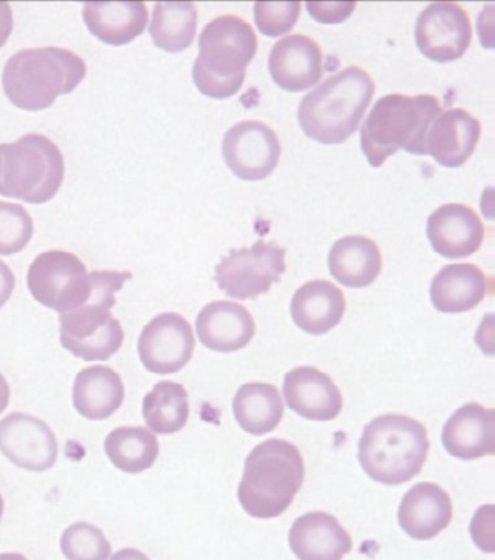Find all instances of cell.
I'll use <instances>...</instances> for the list:
<instances>
[{"mask_svg": "<svg viewBox=\"0 0 495 560\" xmlns=\"http://www.w3.org/2000/svg\"><path fill=\"white\" fill-rule=\"evenodd\" d=\"M487 291V277L479 266L448 265L431 280L430 300L439 313L461 314L479 306Z\"/></svg>", "mask_w": 495, "mask_h": 560, "instance_id": "d4e9b609", "label": "cell"}, {"mask_svg": "<svg viewBox=\"0 0 495 560\" xmlns=\"http://www.w3.org/2000/svg\"><path fill=\"white\" fill-rule=\"evenodd\" d=\"M87 71L83 59L66 48H26L4 66V95L16 108L33 113L47 109L57 97L73 92Z\"/></svg>", "mask_w": 495, "mask_h": 560, "instance_id": "5b68a950", "label": "cell"}, {"mask_svg": "<svg viewBox=\"0 0 495 560\" xmlns=\"http://www.w3.org/2000/svg\"><path fill=\"white\" fill-rule=\"evenodd\" d=\"M34 221L20 203L0 202V255H16L28 246Z\"/></svg>", "mask_w": 495, "mask_h": 560, "instance_id": "d6a6232c", "label": "cell"}, {"mask_svg": "<svg viewBox=\"0 0 495 560\" xmlns=\"http://www.w3.org/2000/svg\"><path fill=\"white\" fill-rule=\"evenodd\" d=\"M355 9L356 2H307V11L312 20L327 25L341 24L349 20Z\"/></svg>", "mask_w": 495, "mask_h": 560, "instance_id": "e575fe53", "label": "cell"}, {"mask_svg": "<svg viewBox=\"0 0 495 560\" xmlns=\"http://www.w3.org/2000/svg\"><path fill=\"white\" fill-rule=\"evenodd\" d=\"M26 282L39 304L57 313H69L91 300L95 273L73 253L44 252L31 264Z\"/></svg>", "mask_w": 495, "mask_h": 560, "instance_id": "9c48e42d", "label": "cell"}, {"mask_svg": "<svg viewBox=\"0 0 495 560\" xmlns=\"http://www.w3.org/2000/svg\"><path fill=\"white\" fill-rule=\"evenodd\" d=\"M481 137V124L465 109L441 110L426 135V155L440 166L461 167L474 154Z\"/></svg>", "mask_w": 495, "mask_h": 560, "instance_id": "ac0fdd59", "label": "cell"}, {"mask_svg": "<svg viewBox=\"0 0 495 560\" xmlns=\"http://www.w3.org/2000/svg\"><path fill=\"white\" fill-rule=\"evenodd\" d=\"M450 456L474 460L495 455V411L471 402L454 411L441 431Z\"/></svg>", "mask_w": 495, "mask_h": 560, "instance_id": "d6986e66", "label": "cell"}, {"mask_svg": "<svg viewBox=\"0 0 495 560\" xmlns=\"http://www.w3.org/2000/svg\"><path fill=\"white\" fill-rule=\"evenodd\" d=\"M254 24L263 35L278 38L293 30L300 18V2H256L253 8Z\"/></svg>", "mask_w": 495, "mask_h": 560, "instance_id": "836d02e7", "label": "cell"}, {"mask_svg": "<svg viewBox=\"0 0 495 560\" xmlns=\"http://www.w3.org/2000/svg\"><path fill=\"white\" fill-rule=\"evenodd\" d=\"M198 12L194 3L164 2L154 7L150 35L156 47L166 52H182L194 44Z\"/></svg>", "mask_w": 495, "mask_h": 560, "instance_id": "4dcf8cb0", "label": "cell"}, {"mask_svg": "<svg viewBox=\"0 0 495 560\" xmlns=\"http://www.w3.org/2000/svg\"><path fill=\"white\" fill-rule=\"evenodd\" d=\"M124 397V382L113 368L97 364L83 369L76 376L73 406L87 420L110 419L122 408Z\"/></svg>", "mask_w": 495, "mask_h": 560, "instance_id": "484cf974", "label": "cell"}, {"mask_svg": "<svg viewBox=\"0 0 495 560\" xmlns=\"http://www.w3.org/2000/svg\"><path fill=\"white\" fill-rule=\"evenodd\" d=\"M429 451V435L422 422L407 416L385 415L365 427L358 459L372 481L396 487L422 472Z\"/></svg>", "mask_w": 495, "mask_h": 560, "instance_id": "277c9868", "label": "cell"}, {"mask_svg": "<svg viewBox=\"0 0 495 560\" xmlns=\"http://www.w3.org/2000/svg\"><path fill=\"white\" fill-rule=\"evenodd\" d=\"M346 311L345 295L327 280L302 284L291 302L293 323L311 336H323L341 324Z\"/></svg>", "mask_w": 495, "mask_h": 560, "instance_id": "603a6c76", "label": "cell"}, {"mask_svg": "<svg viewBox=\"0 0 495 560\" xmlns=\"http://www.w3.org/2000/svg\"><path fill=\"white\" fill-rule=\"evenodd\" d=\"M93 273L95 288L91 300L80 308L60 314V343L74 358L104 362L123 348L124 330L111 310L117 304L115 293L133 275L113 270Z\"/></svg>", "mask_w": 495, "mask_h": 560, "instance_id": "52a82bcc", "label": "cell"}, {"mask_svg": "<svg viewBox=\"0 0 495 560\" xmlns=\"http://www.w3.org/2000/svg\"><path fill=\"white\" fill-rule=\"evenodd\" d=\"M111 560H150L147 555L137 549H122Z\"/></svg>", "mask_w": 495, "mask_h": 560, "instance_id": "f35d334b", "label": "cell"}, {"mask_svg": "<svg viewBox=\"0 0 495 560\" xmlns=\"http://www.w3.org/2000/svg\"><path fill=\"white\" fill-rule=\"evenodd\" d=\"M284 397L289 410L311 421L337 419L343 408L341 389L332 377L312 366L296 368L285 375Z\"/></svg>", "mask_w": 495, "mask_h": 560, "instance_id": "e0dca14e", "label": "cell"}, {"mask_svg": "<svg viewBox=\"0 0 495 560\" xmlns=\"http://www.w3.org/2000/svg\"><path fill=\"white\" fill-rule=\"evenodd\" d=\"M59 147L42 135H26L0 144V195L26 203H46L65 180Z\"/></svg>", "mask_w": 495, "mask_h": 560, "instance_id": "ba28073f", "label": "cell"}, {"mask_svg": "<svg viewBox=\"0 0 495 560\" xmlns=\"http://www.w3.org/2000/svg\"><path fill=\"white\" fill-rule=\"evenodd\" d=\"M3 510H4V502H3L2 495H0V520H2Z\"/></svg>", "mask_w": 495, "mask_h": 560, "instance_id": "60d3db41", "label": "cell"}, {"mask_svg": "<svg viewBox=\"0 0 495 560\" xmlns=\"http://www.w3.org/2000/svg\"><path fill=\"white\" fill-rule=\"evenodd\" d=\"M444 110L434 95L407 96L394 93L377 101L360 130V145L372 167H381L388 158L403 149L426 155L427 131Z\"/></svg>", "mask_w": 495, "mask_h": 560, "instance_id": "8992f818", "label": "cell"}, {"mask_svg": "<svg viewBox=\"0 0 495 560\" xmlns=\"http://www.w3.org/2000/svg\"><path fill=\"white\" fill-rule=\"evenodd\" d=\"M196 332L205 348L233 353L248 348L256 335V324L243 305L214 301L205 305L196 318Z\"/></svg>", "mask_w": 495, "mask_h": 560, "instance_id": "ffe728a7", "label": "cell"}, {"mask_svg": "<svg viewBox=\"0 0 495 560\" xmlns=\"http://www.w3.org/2000/svg\"><path fill=\"white\" fill-rule=\"evenodd\" d=\"M306 478L304 459L296 444L266 440L250 452L238 497L254 518L280 517L291 506Z\"/></svg>", "mask_w": 495, "mask_h": 560, "instance_id": "7a4b0ae2", "label": "cell"}, {"mask_svg": "<svg viewBox=\"0 0 495 560\" xmlns=\"http://www.w3.org/2000/svg\"><path fill=\"white\" fill-rule=\"evenodd\" d=\"M9 401H11V388H9L7 377L0 373V415L7 410Z\"/></svg>", "mask_w": 495, "mask_h": 560, "instance_id": "74e56055", "label": "cell"}, {"mask_svg": "<svg viewBox=\"0 0 495 560\" xmlns=\"http://www.w3.org/2000/svg\"><path fill=\"white\" fill-rule=\"evenodd\" d=\"M60 548L67 560H108L113 552L101 528L89 523H76L66 528Z\"/></svg>", "mask_w": 495, "mask_h": 560, "instance_id": "1f68e13d", "label": "cell"}, {"mask_svg": "<svg viewBox=\"0 0 495 560\" xmlns=\"http://www.w3.org/2000/svg\"><path fill=\"white\" fill-rule=\"evenodd\" d=\"M105 453L115 468L138 475L150 469L159 457V440L142 427H119L105 440Z\"/></svg>", "mask_w": 495, "mask_h": 560, "instance_id": "f1b7e54d", "label": "cell"}, {"mask_svg": "<svg viewBox=\"0 0 495 560\" xmlns=\"http://www.w3.org/2000/svg\"><path fill=\"white\" fill-rule=\"evenodd\" d=\"M89 33L108 46H125L145 33L149 11L142 2H89L83 8Z\"/></svg>", "mask_w": 495, "mask_h": 560, "instance_id": "cb8c5ba5", "label": "cell"}, {"mask_svg": "<svg viewBox=\"0 0 495 560\" xmlns=\"http://www.w3.org/2000/svg\"><path fill=\"white\" fill-rule=\"evenodd\" d=\"M373 95L371 75L350 66L302 97L298 121L309 139L321 144H342L359 130Z\"/></svg>", "mask_w": 495, "mask_h": 560, "instance_id": "6da1fadb", "label": "cell"}, {"mask_svg": "<svg viewBox=\"0 0 495 560\" xmlns=\"http://www.w3.org/2000/svg\"><path fill=\"white\" fill-rule=\"evenodd\" d=\"M192 69L195 86L211 100H229L243 88L257 52V37L243 18L222 15L205 25Z\"/></svg>", "mask_w": 495, "mask_h": 560, "instance_id": "3957f363", "label": "cell"}, {"mask_svg": "<svg viewBox=\"0 0 495 560\" xmlns=\"http://www.w3.org/2000/svg\"><path fill=\"white\" fill-rule=\"evenodd\" d=\"M233 411L240 429L252 435H263L283 421L284 402L276 386L252 382L240 386L233 399Z\"/></svg>", "mask_w": 495, "mask_h": 560, "instance_id": "83f0119b", "label": "cell"}, {"mask_svg": "<svg viewBox=\"0 0 495 560\" xmlns=\"http://www.w3.org/2000/svg\"><path fill=\"white\" fill-rule=\"evenodd\" d=\"M323 51L307 35L279 39L269 55V73L276 86L287 92L307 91L323 78Z\"/></svg>", "mask_w": 495, "mask_h": 560, "instance_id": "2e32d148", "label": "cell"}, {"mask_svg": "<svg viewBox=\"0 0 495 560\" xmlns=\"http://www.w3.org/2000/svg\"><path fill=\"white\" fill-rule=\"evenodd\" d=\"M0 560H28L21 553H2Z\"/></svg>", "mask_w": 495, "mask_h": 560, "instance_id": "ab89813d", "label": "cell"}, {"mask_svg": "<svg viewBox=\"0 0 495 560\" xmlns=\"http://www.w3.org/2000/svg\"><path fill=\"white\" fill-rule=\"evenodd\" d=\"M280 142L276 132L261 121L235 124L222 140L227 166L239 179H266L278 166Z\"/></svg>", "mask_w": 495, "mask_h": 560, "instance_id": "7c38bea8", "label": "cell"}, {"mask_svg": "<svg viewBox=\"0 0 495 560\" xmlns=\"http://www.w3.org/2000/svg\"><path fill=\"white\" fill-rule=\"evenodd\" d=\"M13 30V13L11 4L0 2V48L7 44Z\"/></svg>", "mask_w": 495, "mask_h": 560, "instance_id": "8d00e7d4", "label": "cell"}, {"mask_svg": "<svg viewBox=\"0 0 495 560\" xmlns=\"http://www.w3.org/2000/svg\"><path fill=\"white\" fill-rule=\"evenodd\" d=\"M0 452L18 468L44 472L55 466L59 443L43 420L24 412H12L0 421Z\"/></svg>", "mask_w": 495, "mask_h": 560, "instance_id": "5bb4252c", "label": "cell"}, {"mask_svg": "<svg viewBox=\"0 0 495 560\" xmlns=\"http://www.w3.org/2000/svg\"><path fill=\"white\" fill-rule=\"evenodd\" d=\"M453 505L449 493L434 482H421L405 493L399 523L414 540H431L449 527Z\"/></svg>", "mask_w": 495, "mask_h": 560, "instance_id": "7402d4cb", "label": "cell"}, {"mask_svg": "<svg viewBox=\"0 0 495 560\" xmlns=\"http://www.w3.org/2000/svg\"><path fill=\"white\" fill-rule=\"evenodd\" d=\"M195 350L191 324L182 315L164 313L142 328L138 355L142 366L156 375H171L189 363Z\"/></svg>", "mask_w": 495, "mask_h": 560, "instance_id": "4fadbf2b", "label": "cell"}, {"mask_svg": "<svg viewBox=\"0 0 495 560\" xmlns=\"http://www.w3.org/2000/svg\"><path fill=\"white\" fill-rule=\"evenodd\" d=\"M287 252L276 243L263 240L252 247L230 250L216 266L218 288L234 300H256L270 291L272 284L280 282L287 272Z\"/></svg>", "mask_w": 495, "mask_h": 560, "instance_id": "30bf717a", "label": "cell"}, {"mask_svg": "<svg viewBox=\"0 0 495 560\" xmlns=\"http://www.w3.org/2000/svg\"><path fill=\"white\" fill-rule=\"evenodd\" d=\"M414 38L427 59L450 63L461 59L471 46L470 16L458 3H431L418 16Z\"/></svg>", "mask_w": 495, "mask_h": 560, "instance_id": "8fae6325", "label": "cell"}, {"mask_svg": "<svg viewBox=\"0 0 495 560\" xmlns=\"http://www.w3.org/2000/svg\"><path fill=\"white\" fill-rule=\"evenodd\" d=\"M427 238L437 255L452 260L465 259L483 246L485 226L472 208L446 203L427 220Z\"/></svg>", "mask_w": 495, "mask_h": 560, "instance_id": "9a60e30c", "label": "cell"}, {"mask_svg": "<svg viewBox=\"0 0 495 560\" xmlns=\"http://www.w3.org/2000/svg\"><path fill=\"white\" fill-rule=\"evenodd\" d=\"M329 269L343 287L367 288L382 270L378 244L364 235H346L333 244L329 253Z\"/></svg>", "mask_w": 495, "mask_h": 560, "instance_id": "4316f807", "label": "cell"}, {"mask_svg": "<svg viewBox=\"0 0 495 560\" xmlns=\"http://www.w3.org/2000/svg\"><path fill=\"white\" fill-rule=\"evenodd\" d=\"M289 546L300 560H343L354 548L346 528L323 511L301 515L293 522Z\"/></svg>", "mask_w": 495, "mask_h": 560, "instance_id": "44dd1931", "label": "cell"}, {"mask_svg": "<svg viewBox=\"0 0 495 560\" xmlns=\"http://www.w3.org/2000/svg\"><path fill=\"white\" fill-rule=\"evenodd\" d=\"M15 283L16 279L13 277L11 268L0 260V308L11 300Z\"/></svg>", "mask_w": 495, "mask_h": 560, "instance_id": "d590c367", "label": "cell"}, {"mask_svg": "<svg viewBox=\"0 0 495 560\" xmlns=\"http://www.w3.org/2000/svg\"><path fill=\"white\" fill-rule=\"evenodd\" d=\"M142 417L156 434H175L189 419V401L185 386L172 381L159 382L142 399Z\"/></svg>", "mask_w": 495, "mask_h": 560, "instance_id": "f546056e", "label": "cell"}]
</instances>
